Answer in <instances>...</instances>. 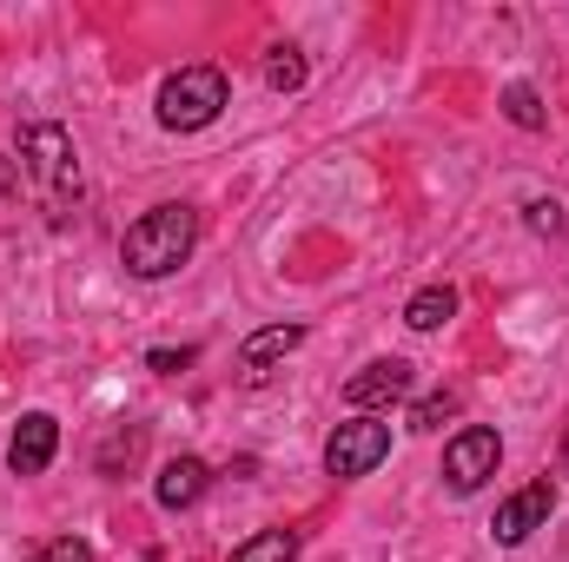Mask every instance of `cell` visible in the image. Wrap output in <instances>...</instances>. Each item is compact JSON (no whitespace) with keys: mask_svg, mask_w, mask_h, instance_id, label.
Segmentation results:
<instances>
[{"mask_svg":"<svg viewBox=\"0 0 569 562\" xmlns=\"http://www.w3.org/2000/svg\"><path fill=\"white\" fill-rule=\"evenodd\" d=\"M192 245H199V212L179 205V199H166V205H152L146 219L127 225L120 265H127L133 279H172V272L192 259Z\"/></svg>","mask_w":569,"mask_h":562,"instance_id":"cell-1","label":"cell"},{"mask_svg":"<svg viewBox=\"0 0 569 562\" xmlns=\"http://www.w3.org/2000/svg\"><path fill=\"white\" fill-rule=\"evenodd\" d=\"M20 172L40 185V199L53 212H67V199H80V152H73V133L53 127V120H33L20 133Z\"/></svg>","mask_w":569,"mask_h":562,"instance_id":"cell-2","label":"cell"},{"mask_svg":"<svg viewBox=\"0 0 569 562\" xmlns=\"http://www.w3.org/2000/svg\"><path fill=\"white\" fill-rule=\"evenodd\" d=\"M226 113V73L219 67H179L159 87V127L166 133H199Z\"/></svg>","mask_w":569,"mask_h":562,"instance_id":"cell-3","label":"cell"},{"mask_svg":"<svg viewBox=\"0 0 569 562\" xmlns=\"http://www.w3.org/2000/svg\"><path fill=\"white\" fill-rule=\"evenodd\" d=\"M391 456V423L385 418H351L331 430V443H325V470L338 476V483H351V476H371L378 463Z\"/></svg>","mask_w":569,"mask_h":562,"instance_id":"cell-4","label":"cell"},{"mask_svg":"<svg viewBox=\"0 0 569 562\" xmlns=\"http://www.w3.org/2000/svg\"><path fill=\"white\" fill-rule=\"evenodd\" d=\"M497 463H503V436L483 430V423H470V430H457V436L443 443V483H450L457 496L483 490V483L497 476Z\"/></svg>","mask_w":569,"mask_h":562,"instance_id":"cell-5","label":"cell"},{"mask_svg":"<svg viewBox=\"0 0 569 562\" xmlns=\"http://www.w3.org/2000/svg\"><path fill=\"white\" fill-rule=\"evenodd\" d=\"M550 510H557V483H550V476H537V483H523L517 496H503V503H497L490 536H497L503 550H517V543H530V536L550 523Z\"/></svg>","mask_w":569,"mask_h":562,"instance_id":"cell-6","label":"cell"},{"mask_svg":"<svg viewBox=\"0 0 569 562\" xmlns=\"http://www.w3.org/2000/svg\"><path fill=\"white\" fill-rule=\"evenodd\" d=\"M398 398H411V364H405V358H371L365 371L345 378V404H351V411H385V404H398Z\"/></svg>","mask_w":569,"mask_h":562,"instance_id":"cell-7","label":"cell"},{"mask_svg":"<svg viewBox=\"0 0 569 562\" xmlns=\"http://www.w3.org/2000/svg\"><path fill=\"white\" fill-rule=\"evenodd\" d=\"M53 450H60V423L47 418V411H27V418L13 423L7 470H13V476H40V470L53 463Z\"/></svg>","mask_w":569,"mask_h":562,"instance_id":"cell-8","label":"cell"},{"mask_svg":"<svg viewBox=\"0 0 569 562\" xmlns=\"http://www.w3.org/2000/svg\"><path fill=\"white\" fill-rule=\"evenodd\" d=\"M298 344H305V324H266V331H252V338L239 344V378H246V384H266L272 364L291 358Z\"/></svg>","mask_w":569,"mask_h":562,"instance_id":"cell-9","label":"cell"},{"mask_svg":"<svg viewBox=\"0 0 569 562\" xmlns=\"http://www.w3.org/2000/svg\"><path fill=\"white\" fill-rule=\"evenodd\" d=\"M206 490H212V463H206V456H172V463L152 476V496H159V510H192Z\"/></svg>","mask_w":569,"mask_h":562,"instance_id":"cell-10","label":"cell"},{"mask_svg":"<svg viewBox=\"0 0 569 562\" xmlns=\"http://www.w3.org/2000/svg\"><path fill=\"white\" fill-rule=\"evenodd\" d=\"M450 318H457V291H450V284H425V291L405 304V324H411V331H443Z\"/></svg>","mask_w":569,"mask_h":562,"instance_id":"cell-11","label":"cell"},{"mask_svg":"<svg viewBox=\"0 0 569 562\" xmlns=\"http://www.w3.org/2000/svg\"><path fill=\"white\" fill-rule=\"evenodd\" d=\"M146 450V423H120L107 443H100V476H120V470H133Z\"/></svg>","mask_w":569,"mask_h":562,"instance_id":"cell-12","label":"cell"},{"mask_svg":"<svg viewBox=\"0 0 569 562\" xmlns=\"http://www.w3.org/2000/svg\"><path fill=\"white\" fill-rule=\"evenodd\" d=\"M232 562H298V530H259L232 550Z\"/></svg>","mask_w":569,"mask_h":562,"instance_id":"cell-13","label":"cell"},{"mask_svg":"<svg viewBox=\"0 0 569 562\" xmlns=\"http://www.w3.org/2000/svg\"><path fill=\"white\" fill-rule=\"evenodd\" d=\"M503 120H510V127H523V133H543V120H550V113H543L537 87H523V80H517V87H503Z\"/></svg>","mask_w":569,"mask_h":562,"instance_id":"cell-14","label":"cell"},{"mask_svg":"<svg viewBox=\"0 0 569 562\" xmlns=\"http://www.w3.org/2000/svg\"><path fill=\"white\" fill-rule=\"evenodd\" d=\"M266 87H272V93H298V87H305V53H298V47H272Z\"/></svg>","mask_w":569,"mask_h":562,"instance_id":"cell-15","label":"cell"},{"mask_svg":"<svg viewBox=\"0 0 569 562\" xmlns=\"http://www.w3.org/2000/svg\"><path fill=\"white\" fill-rule=\"evenodd\" d=\"M463 404H457V391H430L425 404H411V430H437L443 418H457Z\"/></svg>","mask_w":569,"mask_h":562,"instance_id":"cell-16","label":"cell"},{"mask_svg":"<svg viewBox=\"0 0 569 562\" xmlns=\"http://www.w3.org/2000/svg\"><path fill=\"white\" fill-rule=\"evenodd\" d=\"M523 219H530V232H543V239H557V232L569 225L557 199H530V205H523Z\"/></svg>","mask_w":569,"mask_h":562,"instance_id":"cell-17","label":"cell"},{"mask_svg":"<svg viewBox=\"0 0 569 562\" xmlns=\"http://www.w3.org/2000/svg\"><path fill=\"white\" fill-rule=\"evenodd\" d=\"M186 364H199V344H179V351H146V371H159V378H179Z\"/></svg>","mask_w":569,"mask_h":562,"instance_id":"cell-18","label":"cell"},{"mask_svg":"<svg viewBox=\"0 0 569 562\" xmlns=\"http://www.w3.org/2000/svg\"><path fill=\"white\" fill-rule=\"evenodd\" d=\"M33 562H93V543H80V536H60V543H47Z\"/></svg>","mask_w":569,"mask_h":562,"instance_id":"cell-19","label":"cell"},{"mask_svg":"<svg viewBox=\"0 0 569 562\" xmlns=\"http://www.w3.org/2000/svg\"><path fill=\"white\" fill-rule=\"evenodd\" d=\"M20 192V159H0V199H13Z\"/></svg>","mask_w":569,"mask_h":562,"instance_id":"cell-20","label":"cell"},{"mask_svg":"<svg viewBox=\"0 0 569 562\" xmlns=\"http://www.w3.org/2000/svg\"><path fill=\"white\" fill-rule=\"evenodd\" d=\"M557 470L569 476V423H563V450H557Z\"/></svg>","mask_w":569,"mask_h":562,"instance_id":"cell-21","label":"cell"}]
</instances>
